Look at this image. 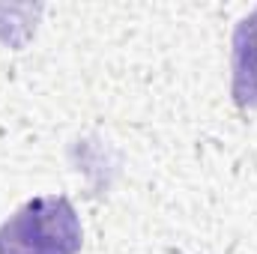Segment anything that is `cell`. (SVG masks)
Listing matches in <instances>:
<instances>
[{"mask_svg":"<svg viewBox=\"0 0 257 254\" xmlns=\"http://www.w3.org/2000/svg\"><path fill=\"white\" fill-rule=\"evenodd\" d=\"M233 102L239 111L257 108V9H251L233 30Z\"/></svg>","mask_w":257,"mask_h":254,"instance_id":"2","label":"cell"},{"mask_svg":"<svg viewBox=\"0 0 257 254\" xmlns=\"http://www.w3.org/2000/svg\"><path fill=\"white\" fill-rule=\"evenodd\" d=\"M81 218L63 194L27 200L0 224V254H78Z\"/></svg>","mask_w":257,"mask_h":254,"instance_id":"1","label":"cell"}]
</instances>
